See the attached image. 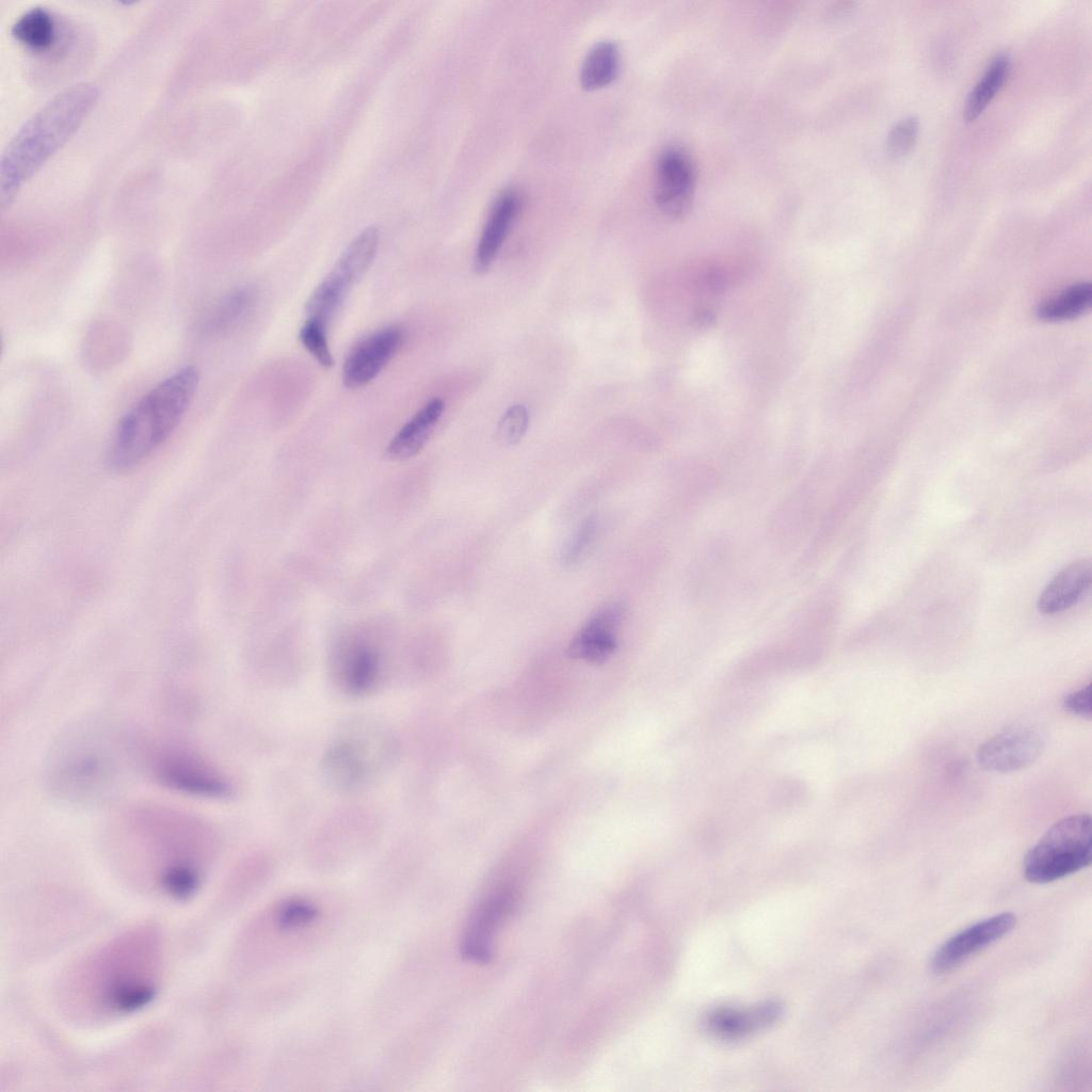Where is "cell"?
<instances>
[{
    "label": "cell",
    "mask_w": 1092,
    "mask_h": 1092,
    "mask_svg": "<svg viewBox=\"0 0 1092 1092\" xmlns=\"http://www.w3.org/2000/svg\"><path fill=\"white\" fill-rule=\"evenodd\" d=\"M128 836L144 848L161 886L188 896L202 881L213 848L210 826L194 815L163 805H140L125 818Z\"/></svg>",
    "instance_id": "cell-1"
},
{
    "label": "cell",
    "mask_w": 1092,
    "mask_h": 1092,
    "mask_svg": "<svg viewBox=\"0 0 1092 1092\" xmlns=\"http://www.w3.org/2000/svg\"><path fill=\"white\" fill-rule=\"evenodd\" d=\"M99 97L98 87L80 82L58 93L16 131L0 161V203L5 209L30 179L76 133Z\"/></svg>",
    "instance_id": "cell-2"
},
{
    "label": "cell",
    "mask_w": 1092,
    "mask_h": 1092,
    "mask_svg": "<svg viewBox=\"0 0 1092 1092\" xmlns=\"http://www.w3.org/2000/svg\"><path fill=\"white\" fill-rule=\"evenodd\" d=\"M199 383V372L186 366L144 395L121 419L109 451L116 470H128L147 459L175 431Z\"/></svg>",
    "instance_id": "cell-3"
},
{
    "label": "cell",
    "mask_w": 1092,
    "mask_h": 1092,
    "mask_svg": "<svg viewBox=\"0 0 1092 1092\" xmlns=\"http://www.w3.org/2000/svg\"><path fill=\"white\" fill-rule=\"evenodd\" d=\"M160 948L148 931L130 933L90 963L86 989L106 1014H126L144 1007L157 991Z\"/></svg>",
    "instance_id": "cell-4"
},
{
    "label": "cell",
    "mask_w": 1092,
    "mask_h": 1092,
    "mask_svg": "<svg viewBox=\"0 0 1092 1092\" xmlns=\"http://www.w3.org/2000/svg\"><path fill=\"white\" fill-rule=\"evenodd\" d=\"M397 748L392 735L381 725L364 720L349 723L326 748L322 776L337 791L360 789L392 762Z\"/></svg>",
    "instance_id": "cell-5"
},
{
    "label": "cell",
    "mask_w": 1092,
    "mask_h": 1092,
    "mask_svg": "<svg viewBox=\"0 0 1092 1092\" xmlns=\"http://www.w3.org/2000/svg\"><path fill=\"white\" fill-rule=\"evenodd\" d=\"M98 734L67 739L51 762V784L63 797L75 801L106 798L117 782L121 768Z\"/></svg>",
    "instance_id": "cell-6"
},
{
    "label": "cell",
    "mask_w": 1092,
    "mask_h": 1092,
    "mask_svg": "<svg viewBox=\"0 0 1092 1092\" xmlns=\"http://www.w3.org/2000/svg\"><path fill=\"white\" fill-rule=\"evenodd\" d=\"M1091 857V818L1072 815L1054 823L1028 850L1023 873L1031 883L1046 884L1086 868Z\"/></svg>",
    "instance_id": "cell-7"
},
{
    "label": "cell",
    "mask_w": 1092,
    "mask_h": 1092,
    "mask_svg": "<svg viewBox=\"0 0 1092 1092\" xmlns=\"http://www.w3.org/2000/svg\"><path fill=\"white\" fill-rule=\"evenodd\" d=\"M145 762L154 780L173 790L211 799L231 794L225 774L192 746L158 743L147 751Z\"/></svg>",
    "instance_id": "cell-8"
},
{
    "label": "cell",
    "mask_w": 1092,
    "mask_h": 1092,
    "mask_svg": "<svg viewBox=\"0 0 1092 1092\" xmlns=\"http://www.w3.org/2000/svg\"><path fill=\"white\" fill-rule=\"evenodd\" d=\"M379 240V229L369 226L351 241L332 271L310 295L305 308L308 317L327 323L353 285L370 267L378 251Z\"/></svg>",
    "instance_id": "cell-9"
},
{
    "label": "cell",
    "mask_w": 1092,
    "mask_h": 1092,
    "mask_svg": "<svg viewBox=\"0 0 1092 1092\" xmlns=\"http://www.w3.org/2000/svg\"><path fill=\"white\" fill-rule=\"evenodd\" d=\"M520 892L515 883L497 882L488 887L472 908L460 943L463 959L486 964L494 954L495 940L515 911Z\"/></svg>",
    "instance_id": "cell-10"
},
{
    "label": "cell",
    "mask_w": 1092,
    "mask_h": 1092,
    "mask_svg": "<svg viewBox=\"0 0 1092 1092\" xmlns=\"http://www.w3.org/2000/svg\"><path fill=\"white\" fill-rule=\"evenodd\" d=\"M330 670L335 685L352 696L373 693L384 684L386 671L381 647L366 636H350L336 643Z\"/></svg>",
    "instance_id": "cell-11"
},
{
    "label": "cell",
    "mask_w": 1092,
    "mask_h": 1092,
    "mask_svg": "<svg viewBox=\"0 0 1092 1092\" xmlns=\"http://www.w3.org/2000/svg\"><path fill=\"white\" fill-rule=\"evenodd\" d=\"M696 183L694 161L689 151L676 144L665 146L656 161L654 198L669 218L685 216L693 202Z\"/></svg>",
    "instance_id": "cell-12"
},
{
    "label": "cell",
    "mask_w": 1092,
    "mask_h": 1092,
    "mask_svg": "<svg viewBox=\"0 0 1092 1092\" xmlns=\"http://www.w3.org/2000/svg\"><path fill=\"white\" fill-rule=\"evenodd\" d=\"M1045 737L1035 725L1017 723L1001 729L978 749L979 765L993 772H1013L1031 766L1042 755Z\"/></svg>",
    "instance_id": "cell-13"
},
{
    "label": "cell",
    "mask_w": 1092,
    "mask_h": 1092,
    "mask_svg": "<svg viewBox=\"0 0 1092 1092\" xmlns=\"http://www.w3.org/2000/svg\"><path fill=\"white\" fill-rule=\"evenodd\" d=\"M1015 925L1016 916L1012 912H1002L969 925L940 945L932 957V970L941 975L956 969L1008 934Z\"/></svg>",
    "instance_id": "cell-14"
},
{
    "label": "cell",
    "mask_w": 1092,
    "mask_h": 1092,
    "mask_svg": "<svg viewBox=\"0 0 1092 1092\" xmlns=\"http://www.w3.org/2000/svg\"><path fill=\"white\" fill-rule=\"evenodd\" d=\"M404 332L400 326L381 328L358 341L349 352L342 368L343 385L359 388L384 369L400 349Z\"/></svg>",
    "instance_id": "cell-15"
},
{
    "label": "cell",
    "mask_w": 1092,
    "mask_h": 1092,
    "mask_svg": "<svg viewBox=\"0 0 1092 1092\" xmlns=\"http://www.w3.org/2000/svg\"><path fill=\"white\" fill-rule=\"evenodd\" d=\"M625 613V606L617 601L598 609L573 637L567 647L569 657L593 664L606 662L616 648Z\"/></svg>",
    "instance_id": "cell-16"
},
{
    "label": "cell",
    "mask_w": 1092,
    "mask_h": 1092,
    "mask_svg": "<svg viewBox=\"0 0 1092 1092\" xmlns=\"http://www.w3.org/2000/svg\"><path fill=\"white\" fill-rule=\"evenodd\" d=\"M519 208L520 196L515 190H505L496 198L476 250L473 267L477 273L484 274L492 268Z\"/></svg>",
    "instance_id": "cell-17"
},
{
    "label": "cell",
    "mask_w": 1092,
    "mask_h": 1092,
    "mask_svg": "<svg viewBox=\"0 0 1092 1092\" xmlns=\"http://www.w3.org/2000/svg\"><path fill=\"white\" fill-rule=\"evenodd\" d=\"M1091 581L1090 559L1070 563L1044 588L1037 603L1038 610L1043 614H1055L1071 608L1086 594Z\"/></svg>",
    "instance_id": "cell-18"
},
{
    "label": "cell",
    "mask_w": 1092,
    "mask_h": 1092,
    "mask_svg": "<svg viewBox=\"0 0 1092 1092\" xmlns=\"http://www.w3.org/2000/svg\"><path fill=\"white\" fill-rule=\"evenodd\" d=\"M445 411V402L434 398L425 403L391 438L386 455L402 461L416 455L428 443Z\"/></svg>",
    "instance_id": "cell-19"
},
{
    "label": "cell",
    "mask_w": 1092,
    "mask_h": 1092,
    "mask_svg": "<svg viewBox=\"0 0 1092 1092\" xmlns=\"http://www.w3.org/2000/svg\"><path fill=\"white\" fill-rule=\"evenodd\" d=\"M780 1013L774 1003L762 1005L748 1010L722 1008L712 1012L707 1019L710 1031L727 1039L742 1037L772 1023Z\"/></svg>",
    "instance_id": "cell-20"
},
{
    "label": "cell",
    "mask_w": 1092,
    "mask_h": 1092,
    "mask_svg": "<svg viewBox=\"0 0 1092 1092\" xmlns=\"http://www.w3.org/2000/svg\"><path fill=\"white\" fill-rule=\"evenodd\" d=\"M53 15L45 7L35 6L23 12L11 28L12 36L35 53L50 51L58 41V27Z\"/></svg>",
    "instance_id": "cell-21"
},
{
    "label": "cell",
    "mask_w": 1092,
    "mask_h": 1092,
    "mask_svg": "<svg viewBox=\"0 0 1092 1092\" xmlns=\"http://www.w3.org/2000/svg\"><path fill=\"white\" fill-rule=\"evenodd\" d=\"M620 69V51L611 41L595 44L587 53L580 67V83L592 91L610 84Z\"/></svg>",
    "instance_id": "cell-22"
},
{
    "label": "cell",
    "mask_w": 1092,
    "mask_h": 1092,
    "mask_svg": "<svg viewBox=\"0 0 1092 1092\" xmlns=\"http://www.w3.org/2000/svg\"><path fill=\"white\" fill-rule=\"evenodd\" d=\"M1010 67V59L1006 54H998L991 61L982 78L970 91L965 101L963 109L965 121L973 122L984 111L996 93L1003 86Z\"/></svg>",
    "instance_id": "cell-23"
},
{
    "label": "cell",
    "mask_w": 1092,
    "mask_h": 1092,
    "mask_svg": "<svg viewBox=\"0 0 1092 1092\" xmlns=\"http://www.w3.org/2000/svg\"><path fill=\"white\" fill-rule=\"evenodd\" d=\"M1091 301V284L1077 283L1040 304L1037 315L1044 321L1070 320L1083 314Z\"/></svg>",
    "instance_id": "cell-24"
},
{
    "label": "cell",
    "mask_w": 1092,
    "mask_h": 1092,
    "mask_svg": "<svg viewBox=\"0 0 1092 1092\" xmlns=\"http://www.w3.org/2000/svg\"><path fill=\"white\" fill-rule=\"evenodd\" d=\"M256 293L251 287H241L226 294L209 312L204 330L210 334L225 332L240 322L252 309Z\"/></svg>",
    "instance_id": "cell-25"
},
{
    "label": "cell",
    "mask_w": 1092,
    "mask_h": 1092,
    "mask_svg": "<svg viewBox=\"0 0 1092 1092\" xmlns=\"http://www.w3.org/2000/svg\"><path fill=\"white\" fill-rule=\"evenodd\" d=\"M326 324L319 319L307 317L300 330L299 337L302 344L316 360L321 366L330 368L334 360L327 342Z\"/></svg>",
    "instance_id": "cell-26"
},
{
    "label": "cell",
    "mask_w": 1092,
    "mask_h": 1092,
    "mask_svg": "<svg viewBox=\"0 0 1092 1092\" xmlns=\"http://www.w3.org/2000/svg\"><path fill=\"white\" fill-rule=\"evenodd\" d=\"M530 416L524 404L511 405L501 416L496 436L502 445H516L525 436L529 427Z\"/></svg>",
    "instance_id": "cell-27"
},
{
    "label": "cell",
    "mask_w": 1092,
    "mask_h": 1092,
    "mask_svg": "<svg viewBox=\"0 0 1092 1092\" xmlns=\"http://www.w3.org/2000/svg\"><path fill=\"white\" fill-rule=\"evenodd\" d=\"M918 132L919 122L916 117L909 116L899 121L887 136L889 155L896 158L908 155L916 144Z\"/></svg>",
    "instance_id": "cell-28"
},
{
    "label": "cell",
    "mask_w": 1092,
    "mask_h": 1092,
    "mask_svg": "<svg viewBox=\"0 0 1092 1092\" xmlns=\"http://www.w3.org/2000/svg\"><path fill=\"white\" fill-rule=\"evenodd\" d=\"M318 915L319 911L315 904L302 899H291L280 905L277 922L280 929H293L309 924Z\"/></svg>",
    "instance_id": "cell-29"
},
{
    "label": "cell",
    "mask_w": 1092,
    "mask_h": 1092,
    "mask_svg": "<svg viewBox=\"0 0 1092 1092\" xmlns=\"http://www.w3.org/2000/svg\"><path fill=\"white\" fill-rule=\"evenodd\" d=\"M596 529V518L592 516L582 523L565 545L562 553V560L565 564H575L581 560L594 540Z\"/></svg>",
    "instance_id": "cell-30"
},
{
    "label": "cell",
    "mask_w": 1092,
    "mask_h": 1092,
    "mask_svg": "<svg viewBox=\"0 0 1092 1092\" xmlns=\"http://www.w3.org/2000/svg\"><path fill=\"white\" fill-rule=\"evenodd\" d=\"M1063 708L1080 718L1091 719V682L1066 694L1062 702Z\"/></svg>",
    "instance_id": "cell-31"
}]
</instances>
